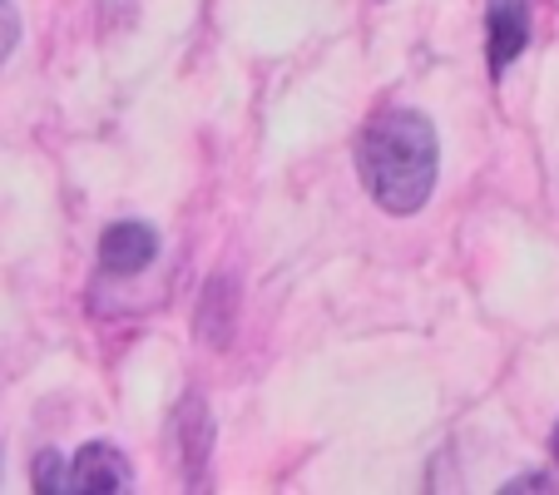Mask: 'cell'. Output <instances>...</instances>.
Returning a JSON list of instances; mask_svg holds the SVG:
<instances>
[{"label": "cell", "mask_w": 559, "mask_h": 495, "mask_svg": "<svg viewBox=\"0 0 559 495\" xmlns=\"http://www.w3.org/2000/svg\"><path fill=\"white\" fill-rule=\"evenodd\" d=\"M357 174L386 213L406 219L436 189V129L416 109H386L357 139Z\"/></svg>", "instance_id": "1"}, {"label": "cell", "mask_w": 559, "mask_h": 495, "mask_svg": "<svg viewBox=\"0 0 559 495\" xmlns=\"http://www.w3.org/2000/svg\"><path fill=\"white\" fill-rule=\"evenodd\" d=\"M486 31H490L486 35L490 74H506L530 45V0H496Z\"/></svg>", "instance_id": "2"}, {"label": "cell", "mask_w": 559, "mask_h": 495, "mask_svg": "<svg viewBox=\"0 0 559 495\" xmlns=\"http://www.w3.org/2000/svg\"><path fill=\"white\" fill-rule=\"evenodd\" d=\"M129 461L109 441H90L70 456L64 465V491H124L129 485Z\"/></svg>", "instance_id": "3"}, {"label": "cell", "mask_w": 559, "mask_h": 495, "mask_svg": "<svg viewBox=\"0 0 559 495\" xmlns=\"http://www.w3.org/2000/svg\"><path fill=\"white\" fill-rule=\"evenodd\" d=\"M158 258V233L148 223H115V228L99 238V263L115 278H134L144 273Z\"/></svg>", "instance_id": "4"}, {"label": "cell", "mask_w": 559, "mask_h": 495, "mask_svg": "<svg viewBox=\"0 0 559 495\" xmlns=\"http://www.w3.org/2000/svg\"><path fill=\"white\" fill-rule=\"evenodd\" d=\"M179 441H183V471H189V485H199L203 481V465H209V451H213L209 401L189 397L179 406Z\"/></svg>", "instance_id": "5"}, {"label": "cell", "mask_w": 559, "mask_h": 495, "mask_svg": "<svg viewBox=\"0 0 559 495\" xmlns=\"http://www.w3.org/2000/svg\"><path fill=\"white\" fill-rule=\"evenodd\" d=\"M199 332L213 342V347H228V338H233V283L228 278H213L209 293H203Z\"/></svg>", "instance_id": "6"}, {"label": "cell", "mask_w": 559, "mask_h": 495, "mask_svg": "<svg viewBox=\"0 0 559 495\" xmlns=\"http://www.w3.org/2000/svg\"><path fill=\"white\" fill-rule=\"evenodd\" d=\"M35 491L60 495L64 491V456L60 451H40L35 456Z\"/></svg>", "instance_id": "7"}, {"label": "cell", "mask_w": 559, "mask_h": 495, "mask_svg": "<svg viewBox=\"0 0 559 495\" xmlns=\"http://www.w3.org/2000/svg\"><path fill=\"white\" fill-rule=\"evenodd\" d=\"M15 40H21V21H15V11L0 0V60L15 50Z\"/></svg>", "instance_id": "8"}, {"label": "cell", "mask_w": 559, "mask_h": 495, "mask_svg": "<svg viewBox=\"0 0 559 495\" xmlns=\"http://www.w3.org/2000/svg\"><path fill=\"white\" fill-rule=\"evenodd\" d=\"M549 485V475H520V481H510L506 491H545Z\"/></svg>", "instance_id": "9"}, {"label": "cell", "mask_w": 559, "mask_h": 495, "mask_svg": "<svg viewBox=\"0 0 559 495\" xmlns=\"http://www.w3.org/2000/svg\"><path fill=\"white\" fill-rule=\"evenodd\" d=\"M549 456H555V465H559V426H555V436H549Z\"/></svg>", "instance_id": "10"}]
</instances>
